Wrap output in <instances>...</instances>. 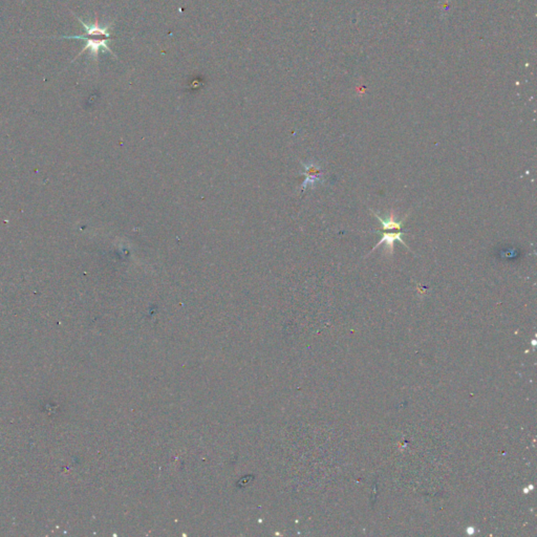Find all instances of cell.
Listing matches in <instances>:
<instances>
[{"instance_id": "1", "label": "cell", "mask_w": 537, "mask_h": 537, "mask_svg": "<svg viewBox=\"0 0 537 537\" xmlns=\"http://www.w3.org/2000/svg\"><path fill=\"white\" fill-rule=\"evenodd\" d=\"M70 13L72 14V15L75 16V18L79 21L80 23H81V25L83 26V28L85 30V34L83 35H75V36H58V37H49V38H56V39H81V40H84L86 42L85 46L82 48L81 52H80L74 59L71 60V62H74L76 59H78V58L81 56L84 52H86V50H90V56H92L93 58H95V60L97 61L98 60V56H99V53L100 50L104 48L105 50H107V52H110L112 55H113L114 57H117L114 55V53L112 52V50L111 49L110 45H108V42H110L112 40V34H111V27H112V23L110 24H106L104 26L101 25L99 23V18L96 17L95 19V22L93 23H86L84 22V21L76 16L75 13H72L70 11Z\"/></svg>"}, {"instance_id": "2", "label": "cell", "mask_w": 537, "mask_h": 537, "mask_svg": "<svg viewBox=\"0 0 537 537\" xmlns=\"http://www.w3.org/2000/svg\"><path fill=\"white\" fill-rule=\"evenodd\" d=\"M404 234H405V233H404V232H402V231L396 232V233H395V232L383 231V236H382V238L380 239V242L375 246V248H373V250H372L371 252H369V253L374 252V251H375L377 248H378V246H380L382 244H386V246H387V251H385V252H386V253H389L390 255H393V253H394V244H395L396 241L400 242L401 244H403V245L406 246V248L409 249V248H408V246L405 244V242L403 241V238H402V236H403Z\"/></svg>"}, {"instance_id": "3", "label": "cell", "mask_w": 537, "mask_h": 537, "mask_svg": "<svg viewBox=\"0 0 537 537\" xmlns=\"http://www.w3.org/2000/svg\"><path fill=\"white\" fill-rule=\"evenodd\" d=\"M373 213H374V215L377 217V219H378V220L381 222L382 230H383V231H389V230H395V229L400 231L401 228H402V226H403L404 222H405V220H406V217H407V215H406L402 221L398 222V221L396 220V216H395V214H394V211H391V212H390V216L388 217V219H386V220H383L382 217L378 216V214L375 213V212H373Z\"/></svg>"}]
</instances>
